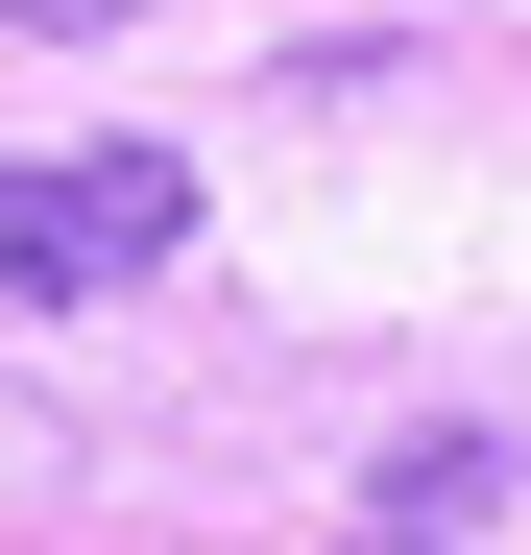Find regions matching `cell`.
Segmentation results:
<instances>
[{
	"label": "cell",
	"instance_id": "obj_4",
	"mask_svg": "<svg viewBox=\"0 0 531 555\" xmlns=\"http://www.w3.org/2000/svg\"><path fill=\"white\" fill-rule=\"evenodd\" d=\"M0 25H121V0H0Z\"/></svg>",
	"mask_w": 531,
	"mask_h": 555
},
{
	"label": "cell",
	"instance_id": "obj_2",
	"mask_svg": "<svg viewBox=\"0 0 531 555\" xmlns=\"http://www.w3.org/2000/svg\"><path fill=\"white\" fill-rule=\"evenodd\" d=\"M483 483H507V459H483V435H411V459H387V483H363V531H338V555H435V531H459Z\"/></svg>",
	"mask_w": 531,
	"mask_h": 555
},
{
	"label": "cell",
	"instance_id": "obj_3",
	"mask_svg": "<svg viewBox=\"0 0 531 555\" xmlns=\"http://www.w3.org/2000/svg\"><path fill=\"white\" fill-rule=\"evenodd\" d=\"M49 483H73V411H49V387H0V507H49Z\"/></svg>",
	"mask_w": 531,
	"mask_h": 555
},
{
	"label": "cell",
	"instance_id": "obj_1",
	"mask_svg": "<svg viewBox=\"0 0 531 555\" xmlns=\"http://www.w3.org/2000/svg\"><path fill=\"white\" fill-rule=\"evenodd\" d=\"M194 242V145H73V169H0V291L73 314V291H145Z\"/></svg>",
	"mask_w": 531,
	"mask_h": 555
}]
</instances>
